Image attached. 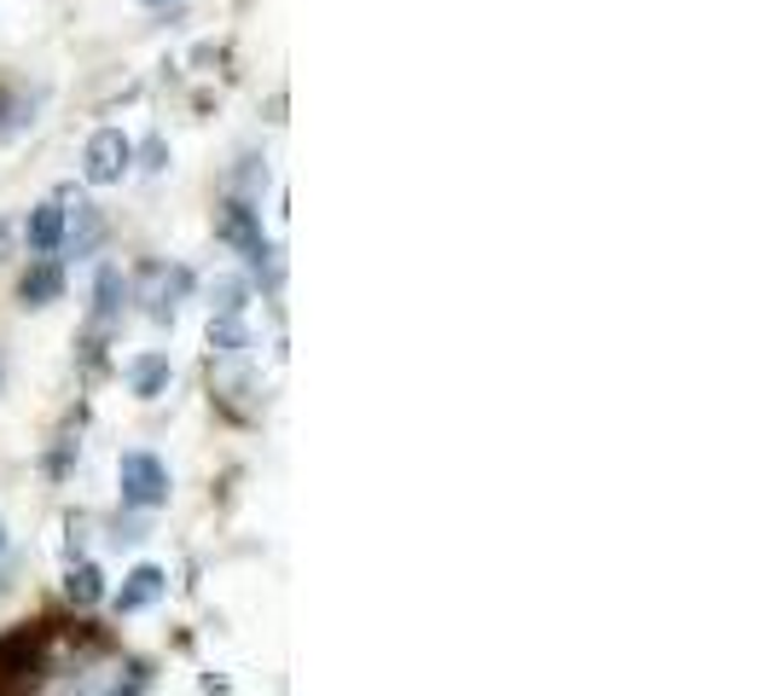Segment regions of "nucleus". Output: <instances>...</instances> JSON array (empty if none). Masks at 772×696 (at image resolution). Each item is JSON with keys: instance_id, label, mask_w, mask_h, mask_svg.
<instances>
[{"instance_id": "obj_1", "label": "nucleus", "mask_w": 772, "mask_h": 696, "mask_svg": "<svg viewBox=\"0 0 772 696\" xmlns=\"http://www.w3.org/2000/svg\"><path fill=\"white\" fill-rule=\"evenodd\" d=\"M116 487H122V505L157 510L163 499H169V470H163V459H152V453H122Z\"/></svg>"}, {"instance_id": "obj_3", "label": "nucleus", "mask_w": 772, "mask_h": 696, "mask_svg": "<svg viewBox=\"0 0 772 696\" xmlns=\"http://www.w3.org/2000/svg\"><path fill=\"white\" fill-rule=\"evenodd\" d=\"M221 238L238 244V250L250 256V268L273 261V250H268V238H261V227H256V210H250V203H227V215H221Z\"/></svg>"}, {"instance_id": "obj_8", "label": "nucleus", "mask_w": 772, "mask_h": 696, "mask_svg": "<svg viewBox=\"0 0 772 696\" xmlns=\"http://www.w3.org/2000/svg\"><path fill=\"white\" fill-rule=\"evenodd\" d=\"M58 244H65V210H58V203H41V210L30 215V250L53 256Z\"/></svg>"}, {"instance_id": "obj_4", "label": "nucleus", "mask_w": 772, "mask_h": 696, "mask_svg": "<svg viewBox=\"0 0 772 696\" xmlns=\"http://www.w3.org/2000/svg\"><path fill=\"white\" fill-rule=\"evenodd\" d=\"M163 586H169V575H163L157 563H139L134 575H128V586L116 592V609H122V616H134V609H146V604L163 598Z\"/></svg>"}, {"instance_id": "obj_2", "label": "nucleus", "mask_w": 772, "mask_h": 696, "mask_svg": "<svg viewBox=\"0 0 772 696\" xmlns=\"http://www.w3.org/2000/svg\"><path fill=\"white\" fill-rule=\"evenodd\" d=\"M128 162H134V139L122 128H99L81 151V175H88V187H116L128 175Z\"/></svg>"}, {"instance_id": "obj_12", "label": "nucleus", "mask_w": 772, "mask_h": 696, "mask_svg": "<svg viewBox=\"0 0 772 696\" xmlns=\"http://www.w3.org/2000/svg\"><path fill=\"white\" fill-rule=\"evenodd\" d=\"M76 210H81V227H70V250H76V256H88L93 244H99V233H105V221H99L88 203H76Z\"/></svg>"}, {"instance_id": "obj_5", "label": "nucleus", "mask_w": 772, "mask_h": 696, "mask_svg": "<svg viewBox=\"0 0 772 696\" xmlns=\"http://www.w3.org/2000/svg\"><path fill=\"white\" fill-rule=\"evenodd\" d=\"M58 291H65V268H58V261H35V268L18 279L24 308H47V302H58Z\"/></svg>"}, {"instance_id": "obj_16", "label": "nucleus", "mask_w": 772, "mask_h": 696, "mask_svg": "<svg viewBox=\"0 0 772 696\" xmlns=\"http://www.w3.org/2000/svg\"><path fill=\"white\" fill-rule=\"evenodd\" d=\"M146 7H163V0H146Z\"/></svg>"}, {"instance_id": "obj_7", "label": "nucleus", "mask_w": 772, "mask_h": 696, "mask_svg": "<svg viewBox=\"0 0 772 696\" xmlns=\"http://www.w3.org/2000/svg\"><path fill=\"white\" fill-rule=\"evenodd\" d=\"M169 355H139L134 366H128V383H134V395L139 401H157L163 395V389H169Z\"/></svg>"}, {"instance_id": "obj_10", "label": "nucleus", "mask_w": 772, "mask_h": 696, "mask_svg": "<svg viewBox=\"0 0 772 696\" xmlns=\"http://www.w3.org/2000/svg\"><path fill=\"white\" fill-rule=\"evenodd\" d=\"M210 348L215 355H244V348H250V325L238 314H215L210 319Z\"/></svg>"}, {"instance_id": "obj_14", "label": "nucleus", "mask_w": 772, "mask_h": 696, "mask_svg": "<svg viewBox=\"0 0 772 696\" xmlns=\"http://www.w3.org/2000/svg\"><path fill=\"white\" fill-rule=\"evenodd\" d=\"M139 157H146V169H163V157H169V146H163V139H146V151H139Z\"/></svg>"}, {"instance_id": "obj_13", "label": "nucleus", "mask_w": 772, "mask_h": 696, "mask_svg": "<svg viewBox=\"0 0 772 696\" xmlns=\"http://www.w3.org/2000/svg\"><path fill=\"white\" fill-rule=\"evenodd\" d=\"M215 296H221V302H215L221 314H244V279H221Z\"/></svg>"}, {"instance_id": "obj_9", "label": "nucleus", "mask_w": 772, "mask_h": 696, "mask_svg": "<svg viewBox=\"0 0 772 696\" xmlns=\"http://www.w3.org/2000/svg\"><path fill=\"white\" fill-rule=\"evenodd\" d=\"M122 308H128V284H122L116 268H99V279H93V314L99 319H116Z\"/></svg>"}, {"instance_id": "obj_15", "label": "nucleus", "mask_w": 772, "mask_h": 696, "mask_svg": "<svg viewBox=\"0 0 772 696\" xmlns=\"http://www.w3.org/2000/svg\"><path fill=\"white\" fill-rule=\"evenodd\" d=\"M0 551H7V528H0Z\"/></svg>"}, {"instance_id": "obj_11", "label": "nucleus", "mask_w": 772, "mask_h": 696, "mask_svg": "<svg viewBox=\"0 0 772 696\" xmlns=\"http://www.w3.org/2000/svg\"><path fill=\"white\" fill-rule=\"evenodd\" d=\"M65 592H70V604H81V609L105 598V575H99V563H76L70 581H65Z\"/></svg>"}, {"instance_id": "obj_6", "label": "nucleus", "mask_w": 772, "mask_h": 696, "mask_svg": "<svg viewBox=\"0 0 772 696\" xmlns=\"http://www.w3.org/2000/svg\"><path fill=\"white\" fill-rule=\"evenodd\" d=\"M146 279H152V314L157 319H169L175 302L192 291V273L187 268H146Z\"/></svg>"}]
</instances>
